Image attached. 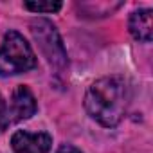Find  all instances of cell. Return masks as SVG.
<instances>
[{"instance_id": "cell-4", "label": "cell", "mask_w": 153, "mask_h": 153, "mask_svg": "<svg viewBox=\"0 0 153 153\" xmlns=\"http://www.w3.org/2000/svg\"><path fill=\"white\" fill-rule=\"evenodd\" d=\"M11 146L16 153H49L52 137L45 131H16L11 137Z\"/></svg>"}, {"instance_id": "cell-3", "label": "cell", "mask_w": 153, "mask_h": 153, "mask_svg": "<svg viewBox=\"0 0 153 153\" xmlns=\"http://www.w3.org/2000/svg\"><path fill=\"white\" fill-rule=\"evenodd\" d=\"M31 33L40 47V51L43 52V56L47 58V61L56 67V68H63L68 63L67 58V51L63 45V40L56 29V25L47 20V18H34L31 22Z\"/></svg>"}, {"instance_id": "cell-8", "label": "cell", "mask_w": 153, "mask_h": 153, "mask_svg": "<svg viewBox=\"0 0 153 153\" xmlns=\"http://www.w3.org/2000/svg\"><path fill=\"white\" fill-rule=\"evenodd\" d=\"M7 124H9V110L6 106V101L0 96V133L7 128Z\"/></svg>"}, {"instance_id": "cell-6", "label": "cell", "mask_w": 153, "mask_h": 153, "mask_svg": "<svg viewBox=\"0 0 153 153\" xmlns=\"http://www.w3.org/2000/svg\"><path fill=\"white\" fill-rule=\"evenodd\" d=\"M130 33L139 42H151L153 38V13L151 9L133 11L130 16Z\"/></svg>"}, {"instance_id": "cell-7", "label": "cell", "mask_w": 153, "mask_h": 153, "mask_svg": "<svg viewBox=\"0 0 153 153\" xmlns=\"http://www.w3.org/2000/svg\"><path fill=\"white\" fill-rule=\"evenodd\" d=\"M25 7L33 13H56L61 9V2H43V0H38V2H25Z\"/></svg>"}, {"instance_id": "cell-2", "label": "cell", "mask_w": 153, "mask_h": 153, "mask_svg": "<svg viewBox=\"0 0 153 153\" xmlns=\"http://www.w3.org/2000/svg\"><path fill=\"white\" fill-rule=\"evenodd\" d=\"M36 67V56L25 38L9 31L4 36L0 47V76H16Z\"/></svg>"}, {"instance_id": "cell-1", "label": "cell", "mask_w": 153, "mask_h": 153, "mask_svg": "<svg viewBox=\"0 0 153 153\" xmlns=\"http://www.w3.org/2000/svg\"><path fill=\"white\" fill-rule=\"evenodd\" d=\"M130 88L121 76H106L94 81L85 94V108L99 124L112 128L117 126L128 108Z\"/></svg>"}, {"instance_id": "cell-5", "label": "cell", "mask_w": 153, "mask_h": 153, "mask_svg": "<svg viewBox=\"0 0 153 153\" xmlns=\"http://www.w3.org/2000/svg\"><path fill=\"white\" fill-rule=\"evenodd\" d=\"M36 114V99L33 96V92L20 85L15 88L13 97H11V115L15 121H22V119H29L31 115Z\"/></svg>"}, {"instance_id": "cell-9", "label": "cell", "mask_w": 153, "mask_h": 153, "mask_svg": "<svg viewBox=\"0 0 153 153\" xmlns=\"http://www.w3.org/2000/svg\"><path fill=\"white\" fill-rule=\"evenodd\" d=\"M56 153H83L81 149H78L76 146H70V144H65V146H61Z\"/></svg>"}]
</instances>
